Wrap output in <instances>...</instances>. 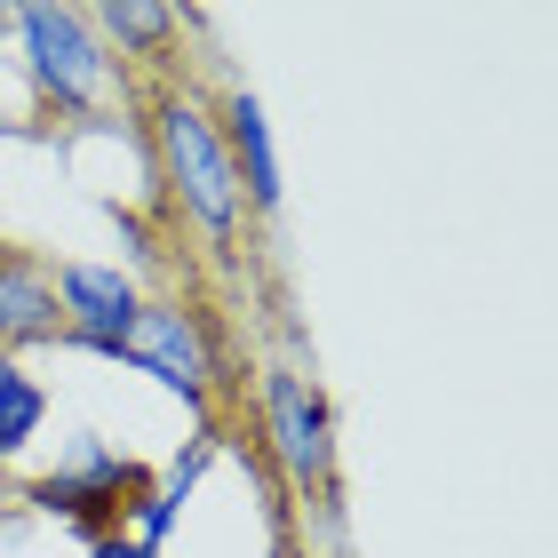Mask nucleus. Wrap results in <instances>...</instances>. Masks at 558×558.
I'll return each mask as SVG.
<instances>
[{"label":"nucleus","mask_w":558,"mask_h":558,"mask_svg":"<svg viewBox=\"0 0 558 558\" xmlns=\"http://www.w3.org/2000/svg\"><path fill=\"white\" fill-rule=\"evenodd\" d=\"M120 367L151 375L160 391H175L199 423H216V343H208V319L184 312V303H160L144 295V312L129 319V336H120Z\"/></svg>","instance_id":"nucleus-4"},{"label":"nucleus","mask_w":558,"mask_h":558,"mask_svg":"<svg viewBox=\"0 0 558 558\" xmlns=\"http://www.w3.org/2000/svg\"><path fill=\"white\" fill-rule=\"evenodd\" d=\"M264 439L295 495H336V423L303 367H264Z\"/></svg>","instance_id":"nucleus-5"},{"label":"nucleus","mask_w":558,"mask_h":558,"mask_svg":"<svg viewBox=\"0 0 558 558\" xmlns=\"http://www.w3.org/2000/svg\"><path fill=\"white\" fill-rule=\"evenodd\" d=\"M144 487H151V471L136 463V454H120L112 439H96V430H72L64 454L24 487V502H33L40 519L81 526V535L96 543V535H112V526H129Z\"/></svg>","instance_id":"nucleus-2"},{"label":"nucleus","mask_w":558,"mask_h":558,"mask_svg":"<svg viewBox=\"0 0 558 558\" xmlns=\"http://www.w3.org/2000/svg\"><path fill=\"white\" fill-rule=\"evenodd\" d=\"M0 33H16V9H0Z\"/></svg>","instance_id":"nucleus-12"},{"label":"nucleus","mask_w":558,"mask_h":558,"mask_svg":"<svg viewBox=\"0 0 558 558\" xmlns=\"http://www.w3.org/2000/svg\"><path fill=\"white\" fill-rule=\"evenodd\" d=\"M64 336V312H57V288L33 256H9L0 247V351H33V343H57Z\"/></svg>","instance_id":"nucleus-8"},{"label":"nucleus","mask_w":558,"mask_h":558,"mask_svg":"<svg viewBox=\"0 0 558 558\" xmlns=\"http://www.w3.org/2000/svg\"><path fill=\"white\" fill-rule=\"evenodd\" d=\"M96 40H105V57H160V48L184 33V9H160V0H105V9H88Z\"/></svg>","instance_id":"nucleus-9"},{"label":"nucleus","mask_w":558,"mask_h":558,"mask_svg":"<svg viewBox=\"0 0 558 558\" xmlns=\"http://www.w3.org/2000/svg\"><path fill=\"white\" fill-rule=\"evenodd\" d=\"M40 423H48V391L0 351V463H16V454L40 439Z\"/></svg>","instance_id":"nucleus-10"},{"label":"nucleus","mask_w":558,"mask_h":558,"mask_svg":"<svg viewBox=\"0 0 558 558\" xmlns=\"http://www.w3.org/2000/svg\"><path fill=\"white\" fill-rule=\"evenodd\" d=\"M0 526H9V502H0Z\"/></svg>","instance_id":"nucleus-13"},{"label":"nucleus","mask_w":558,"mask_h":558,"mask_svg":"<svg viewBox=\"0 0 558 558\" xmlns=\"http://www.w3.org/2000/svg\"><path fill=\"white\" fill-rule=\"evenodd\" d=\"M216 136H223V160L240 175V199L247 208H279V151H271V120H264V96L256 88H232L216 112Z\"/></svg>","instance_id":"nucleus-7"},{"label":"nucleus","mask_w":558,"mask_h":558,"mask_svg":"<svg viewBox=\"0 0 558 558\" xmlns=\"http://www.w3.org/2000/svg\"><path fill=\"white\" fill-rule=\"evenodd\" d=\"M16 40H24V72H33L40 105H57L72 120L112 105V57H105V40H96L88 9L33 0V9H16Z\"/></svg>","instance_id":"nucleus-3"},{"label":"nucleus","mask_w":558,"mask_h":558,"mask_svg":"<svg viewBox=\"0 0 558 558\" xmlns=\"http://www.w3.org/2000/svg\"><path fill=\"white\" fill-rule=\"evenodd\" d=\"M151 160H160L168 199H175V208H184L216 247H232V240H240L247 199H240L232 160H223L216 112L199 105V96H184V88H160V96H151Z\"/></svg>","instance_id":"nucleus-1"},{"label":"nucleus","mask_w":558,"mask_h":558,"mask_svg":"<svg viewBox=\"0 0 558 558\" xmlns=\"http://www.w3.org/2000/svg\"><path fill=\"white\" fill-rule=\"evenodd\" d=\"M88 558H160V550H144L129 526H112V535H96V543H88Z\"/></svg>","instance_id":"nucleus-11"},{"label":"nucleus","mask_w":558,"mask_h":558,"mask_svg":"<svg viewBox=\"0 0 558 558\" xmlns=\"http://www.w3.org/2000/svg\"><path fill=\"white\" fill-rule=\"evenodd\" d=\"M48 288H57V312H64V336L57 351H88V360H112L120 367V336H129V319L144 312V288L120 264H88L72 256L48 271Z\"/></svg>","instance_id":"nucleus-6"}]
</instances>
